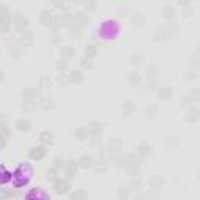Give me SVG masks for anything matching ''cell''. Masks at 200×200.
Segmentation results:
<instances>
[{"label":"cell","mask_w":200,"mask_h":200,"mask_svg":"<svg viewBox=\"0 0 200 200\" xmlns=\"http://www.w3.org/2000/svg\"><path fill=\"white\" fill-rule=\"evenodd\" d=\"M13 24H14V28H16V30L24 31V30H27V27H28V19H25L24 16L17 14V16L13 19Z\"/></svg>","instance_id":"1"},{"label":"cell","mask_w":200,"mask_h":200,"mask_svg":"<svg viewBox=\"0 0 200 200\" xmlns=\"http://www.w3.org/2000/svg\"><path fill=\"white\" fill-rule=\"evenodd\" d=\"M69 188H70V184H69L67 180H61V178L55 180V191H56V194H66L69 191Z\"/></svg>","instance_id":"2"},{"label":"cell","mask_w":200,"mask_h":200,"mask_svg":"<svg viewBox=\"0 0 200 200\" xmlns=\"http://www.w3.org/2000/svg\"><path fill=\"white\" fill-rule=\"evenodd\" d=\"M86 128H88V131H89L92 136H98L100 133H102V130H103L102 124H98V122H95V121L89 122V125H88Z\"/></svg>","instance_id":"3"},{"label":"cell","mask_w":200,"mask_h":200,"mask_svg":"<svg viewBox=\"0 0 200 200\" xmlns=\"http://www.w3.org/2000/svg\"><path fill=\"white\" fill-rule=\"evenodd\" d=\"M149 184H150V188H153V189H160V188L164 184V178L160 177V175H153V177L149 178Z\"/></svg>","instance_id":"4"},{"label":"cell","mask_w":200,"mask_h":200,"mask_svg":"<svg viewBox=\"0 0 200 200\" xmlns=\"http://www.w3.org/2000/svg\"><path fill=\"white\" fill-rule=\"evenodd\" d=\"M64 169H66V174H67V177L70 178V177H74V175L77 174L78 164H77L75 161H67V163H66V166H64Z\"/></svg>","instance_id":"5"},{"label":"cell","mask_w":200,"mask_h":200,"mask_svg":"<svg viewBox=\"0 0 200 200\" xmlns=\"http://www.w3.org/2000/svg\"><path fill=\"white\" fill-rule=\"evenodd\" d=\"M150 152H152V149H150V145L145 144V142L139 144L138 149H136V153H138L139 156H147V155H150Z\"/></svg>","instance_id":"6"},{"label":"cell","mask_w":200,"mask_h":200,"mask_svg":"<svg viewBox=\"0 0 200 200\" xmlns=\"http://www.w3.org/2000/svg\"><path fill=\"white\" fill-rule=\"evenodd\" d=\"M44 155H45V149L44 147H35V149L30 150V156L33 160H41Z\"/></svg>","instance_id":"7"},{"label":"cell","mask_w":200,"mask_h":200,"mask_svg":"<svg viewBox=\"0 0 200 200\" xmlns=\"http://www.w3.org/2000/svg\"><path fill=\"white\" fill-rule=\"evenodd\" d=\"M69 80H70L72 83H81V81H83V75H81L80 70H72V72L69 74Z\"/></svg>","instance_id":"8"},{"label":"cell","mask_w":200,"mask_h":200,"mask_svg":"<svg viewBox=\"0 0 200 200\" xmlns=\"http://www.w3.org/2000/svg\"><path fill=\"white\" fill-rule=\"evenodd\" d=\"M38 95H39V92H38V89H35V88H28V89L24 91V97L28 98V100H35Z\"/></svg>","instance_id":"9"},{"label":"cell","mask_w":200,"mask_h":200,"mask_svg":"<svg viewBox=\"0 0 200 200\" xmlns=\"http://www.w3.org/2000/svg\"><path fill=\"white\" fill-rule=\"evenodd\" d=\"M74 135H75V138H78V139H81V141H83V139H86V138L89 136V131H88V128L80 127V128H77V130H75V133H74Z\"/></svg>","instance_id":"10"},{"label":"cell","mask_w":200,"mask_h":200,"mask_svg":"<svg viewBox=\"0 0 200 200\" xmlns=\"http://www.w3.org/2000/svg\"><path fill=\"white\" fill-rule=\"evenodd\" d=\"M133 24H135L136 27H144V25H145V17H144L141 13H138V14L133 16Z\"/></svg>","instance_id":"11"},{"label":"cell","mask_w":200,"mask_h":200,"mask_svg":"<svg viewBox=\"0 0 200 200\" xmlns=\"http://www.w3.org/2000/svg\"><path fill=\"white\" fill-rule=\"evenodd\" d=\"M19 44H21V47H28V45H31V44H33L31 35H24V36H21Z\"/></svg>","instance_id":"12"},{"label":"cell","mask_w":200,"mask_h":200,"mask_svg":"<svg viewBox=\"0 0 200 200\" xmlns=\"http://www.w3.org/2000/svg\"><path fill=\"white\" fill-rule=\"evenodd\" d=\"M39 139H41V142L42 144H52V141H53V136H52V133H49V131H42L41 133V136H39Z\"/></svg>","instance_id":"13"},{"label":"cell","mask_w":200,"mask_h":200,"mask_svg":"<svg viewBox=\"0 0 200 200\" xmlns=\"http://www.w3.org/2000/svg\"><path fill=\"white\" fill-rule=\"evenodd\" d=\"M92 163H94V160H92L91 156H81V158L78 160V164H80L81 167H92Z\"/></svg>","instance_id":"14"},{"label":"cell","mask_w":200,"mask_h":200,"mask_svg":"<svg viewBox=\"0 0 200 200\" xmlns=\"http://www.w3.org/2000/svg\"><path fill=\"white\" fill-rule=\"evenodd\" d=\"M92 167H94V170H95V172H100V174L107 172V164H105V161H103V160H102V161H98V163H92Z\"/></svg>","instance_id":"15"},{"label":"cell","mask_w":200,"mask_h":200,"mask_svg":"<svg viewBox=\"0 0 200 200\" xmlns=\"http://www.w3.org/2000/svg\"><path fill=\"white\" fill-rule=\"evenodd\" d=\"M22 108H24L25 111L31 113V111H33V110L36 108V102H35V100H28V98H25V102H24Z\"/></svg>","instance_id":"16"},{"label":"cell","mask_w":200,"mask_h":200,"mask_svg":"<svg viewBox=\"0 0 200 200\" xmlns=\"http://www.w3.org/2000/svg\"><path fill=\"white\" fill-rule=\"evenodd\" d=\"M41 22H42L45 27H50V24H52V14H50L49 11H42V14H41Z\"/></svg>","instance_id":"17"},{"label":"cell","mask_w":200,"mask_h":200,"mask_svg":"<svg viewBox=\"0 0 200 200\" xmlns=\"http://www.w3.org/2000/svg\"><path fill=\"white\" fill-rule=\"evenodd\" d=\"M74 50L70 49V47H63L61 49V56H63V60H70V58H74Z\"/></svg>","instance_id":"18"},{"label":"cell","mask_w":200,"mask_h":200,"mask_svg":"<svg viewBox=\"0 0 200 200\" xmlns=\"http://www.w3.org/2000/svg\"><path fill=\"white\" fill-rule=\"evenodd\" d=\"M139 83H141L139 75H138V74H135V72H131V74L128 75V84H130V86H138Z\"/></svg>","instance_id":"19"},{"label":"cell","mask_w":200,"mask_h":200,"mask_svg":"<svg viewBox=\"0 0 200 200\" xmlns=\"http://www.w3.org/2000/svg\"><path fill=\"white\" fill-rule=\"evenodd\" d=\"M170 95H172V89L169 88V86H163L161 89H160V97L161 98H170Z\"/></svg>","instance_id":"20"},{"label":"cell","mask_w":200,"mask_h":200,"mask_svg":"<svg viewBox=\"0 0 200 200\" xmlns=\"http://www.w3.org/2000/svg\"><path fill=\"white\" fill-rule=\"evenodd\" d=\"M88 197V192L84 191V189H78V191H75L74 194H70V198L72 200H78V198H86Z\"/></svg>","instance_id":"21"},{"label":"cell","mask_w":200,"mask_h":200,"mask_svg":"<svg viewBox=\"0 0 200 200\" xmlns=\"http://www.w3.org/2000/svg\"><path fill=\"white\" fill-rule=\"evenodd\" d=\"M39 103H41V107H42L44 110H50V108L53 107V102H52L50 97H42Z\"/></svg>","instance_id":"22"},{"label":"cell","mask_w":200,"mask_h":200,"mask_svg":"<svg viewBox=\"0 0 200 200\" xmlns=\"http://www.w3.org/2000/svg\"><path fill=\"white\" fill-rule=\"evenodd\" d=\"M17 128H19L21 131H28V130H30V122L25 121V119H19V121H17Z\"/></svg>","instance_id":"23"},{"label":"cell","mask_w":200,"mask_h":200,"mask_svg":"<svg viewBox=\"0 0 200 200\" xmlns=\"http://www.w3.org/2000/svg\"><path fill=\"white\" fill-rule=\"evenodd\" d=\"M186 119L191 121V122H195V121L198 119V110H197V108H192V110L186 114Z\"/></svg>","instance_id":"24"},{"label":"cell","mask_w":200,"mask_h":200,"mask_svg":"<svg viewBox=\"0 0 200 200\" xmlns=\"http://www.w3.org/2000/svg\"><path fill=\"white\" fill-rule=\"evenodd\" d=\"M11 174L10 172H7L5 170V167H0V183H7L11 177H10Z\"/></svg>","instance_id":"25"},{"label":"cell","mask_w":200,"mask_h":200,"mask_svg":"<svg viewBox=\"0 0 200 200\" xmlns=\"http://www.w3.org/2000/svg\"><path fill=\"white\" fill-rule=\"evenodd\" d=\"M142 188V183H141V180H131L130 183H128V189H133V191H139Z\"/></svg>","instance_id":"26"},{"label":"cell","mask_w":200,"mask_h":200,"mask_svg":"<svg viewBox=\"0 0 200 200\" xmlns=\"http://www.w3.org/2000/svg\"><path fill=\"white\" fill-rule=\"evenodd\" d=\"M121 145H122V141H121V139H111V141H110V150H111V152H113V150H119Z\"/></svg>","instance_id":"27"},{"label":"cell","mask_w":200,"mask_h":200,"mask_svg":"<svg viewBox=\"0 0 200 200\" xmlns=\"http://www.w3.org/2000/svg\"><path fill=\"white\" fill-rule=\"evenodd\" d=\"M163 14H164V17H167V19H172V17L175 16V10H174L172 7H166V8L163 10Z\"/></svg>","instance_id":"28"},{"label":"cell","mask_w":200,"mask_h":200,"mask_svg":"<svg viewBox=\"0 0 200 200\" xmlns=\"http://www.w3.org/2000/svg\"><path fill=\"white\" fill-rule=\"evenodd\" d=\"M142 63V55L141 53H133L131 55V64L133 66H139Z\"/></svg>","instance_id":"29"},{"label":"cell","mask_w":200,"mask_h":200,"mask_svg":"<svg viewBox=\"0 0 200 200\" xmlns=\"http://www.w3.org/2000/svg\"><path fill=\"white\" fill-rule=\"evenodd\" d=\"M122 108H124L125 114H131V113H135V103H131V102H125Z\"/></svg>","instance_id":"30"},{"label":"cell","mask_w":200,"mask_h":200,"mask_svg":"<svg viewBox=\"0 0 200 200\" xmlns=\"http://www.w3.org/2000/svg\"><path fill=\"white\" fill-rule=\"evenodd\" d=\"M39 86H41V88H50V86H52V80H50L49 77H41Z\"/></svg>","instance_id":"31"},{"label":"cell","mask_w":200,"mask_h":200,"mask_svg":"<svg viewBox=\"0 0 200 200\" xmlns=\"http://www.w3.org/2000/svg\"><path fill=\"white\" fill-rule=\"evenodd\" d=\"M156 113H158V107H155V105L145 107V114L147 116H156Z\"/></svg>","instance_id":"32"},{"label":"cell","mask_w":200,"mask_h":200,"mask_svg":"<svg viewBox=\"0 0 200 200\" xmlns=\"http://www.w3.org/2000/svg\"><path fill=\"white\" fill-rule=\"evenodd\" d=\"M10 53H11V56H14V58H19V56L22 55V50H21V47L14 45V47H10Z\"/></svg>","instance_id":"33"},{"label":"cell","mask_w":200,"mask_h":200,"mask_svg":"<svg viewBox=\"0 0 200 200\" xmlns=\"http://www.w3.org/2000/svg\"><path fill=\"white\" fill-rule=\"evenodd\" d=\"M95 55H97V49H95L94 45H88V47H86V56L92 58V56H95Z\"/></svg>","instance_id":"34"},{"label":"cell","mask_w":200,"mask_h":200,"mask_svg":"<svg viewBox=\"0 0 200 200\" xmlns=\"http://www.w3.org/2000/svg\"><path fill=\"white\" fill-rule=\"evenodd\" d=\"M81 66H83L84 69H91V67H92V60H91L89 56H84V58L81 60Z\"/></svg>","instance_id":"35"},{"label":"cell","mask_w":200,"mask_h":200,"mask_svg":"<svg viewBox=\"0 0 200 200\" xmlns=\"http://www.w3.org/2000/svg\"><path fill=\"white\" fill-rule=\"evenodd\" d=\"M158 67H155V66H152V67H149L147 69V74H149V78L152 77V78H156V75H158Z\"/></svg>","instance_id":"36"},{"label":"cell","mask_w":200,"mask_h":200,"mask_svg":"<svg viewBox=\"0 0 200 200\" xmlns=\"http://www.w3.org/2000/svg\"><path fill=\"white\" fill-rule=\"evenodd\" d=\"M56 69L61 72V70H66L67 69V63H66V60H60L58 63H56Z\"/></svg>","instance_id":"37"},{"label":"cell","mask_w":200,"mask_h":200,"mask_svg":"<svg viewBox=\"0 0 200 200\" xmlns=\"http://www.w3.org/2000/svg\"><path fill=\"white\" fill-rule=\"evenodd\" d=\"M58 81H60L61 84H67V83H70V80H69V75H64V74L58 75Z\"/></svg>","instance_id":"38"},{"label":"cell","mask_w":200,"mask_h":200,"mask_svg":"<svg viewBox=\"0 0 200 200\" xmlns=\"http://www.w3.org/2000/svg\"><path fill=\"white\" fill-rule=\"evenodd\" d=\"M128 197V188H121L119 189V198H127Z\"/></svg>","instance_id":"39"},{"label":"cell","mask_w":200,"mask_h":200,"mask_svg":"<svg viewBox=\"0 0 200 200\" xmlns=\"http://www.w3.org/2000/svg\"><path fill=\"white\" fill-rule=\"evenodd\" d=\"M95 3H97V0H88V2H86V8H88V11H92V10L95 8Z\"/></svg>","instance_id":"40"},{"label":"cell","mask_w":200,"mask_h":200,"mask_svg":"<svg viewBox=\"0 0 200 200\" xmlns=\"http://www.w3.org/2000/svg\"><path fill=\"white\" fill-rule=\"evenodd\" d=\"M113 161H114V166H122V164L125 163V158H124V156H116Z\"/></svg>","instance_id":"41"},{"label":"cell","mask_w":200,"mask_h":200,"mask_svg":"<svg viewBox=\"0 0 200 200\" xmlns=\"http://www.w3.org/2000/svg\"><path fill=\"white\" fill-rule=\"evenodd\" d=\"M8 24H10V21H0V30L7 31L8 30Z\"/></svg>","instance_id":"42"},{"label":"cell","mask_w":200,"mask_h":200,"mask_svg":"<svg viewBox=\"0 0 200 200\" xmlns=\"http://www.w3.org/2000/svg\"><path fill=\"white\" fill-rule=\"evenodd\" d=\"M64 166H66V163H64L61 158H56V160H55V167H64Z\"/></svg>","instance_id":"43"},{"label":"cell","mask_w":200,"mask_h":200,"mask_svg":"<svg viewBox=\"0 0 200 200\" xmlns=\"http://www.w3.org/2000/svg\"><path fill=\"white\" fill-rule=\"evenodd\" d=\"M55 175H56L55 170H47V178L49 180H55Z\"/></svg>","instance_id":"44"},{"label":"cell","mask_w":200,"mask_h":200,"mask_svg":"<svg viewBox=\"0 0 200 200\" xmlns=\"http://www.w3.org/2000/svg\"><path fill=\"white\" fill-rule=\"evenodd\" d=\"M7 121H8V117H7V116H0V124H2V125H3V124H7Z\"/></svg>","instance_id":"45"},{"label":"cell","mask_w":200,"mask_h":200,"mask_svg":"<svg viewBox=\"0 0 200 200\" xmlns=\"http://www.w3.org/2000/svg\"><path fill=\"white\" fill-rule=\"evenodd\" d=\"M2 147H5V138L0 135V149H2Z\"/></svg>","instance_id":"46"},{"label":"cell","mask_w":200,"mask_h":200,"mask_svg":"<svg viewBox=\"0 0 200 200\" xmlns=\"http://www.w3.org/2000/svg\"><path fill=\"white\" fill-rule=\"evenodd\" d=\"M177 2H178L180 5H183V7H184V5H188V3H189V0H177Z\"/></svg>","instance_id":"47"},{"label":"cell","mask_w":200,"mask_h":200,"mask_svg":"<svg viewBox=\"0 0 200 200\" xmlns=\"http://www.w3.org/2000/svg\"><path fill=\"white\" fill-rule=\"evenodd\" d=\"M84 0H75V3H83Z\"/></svg>","instance_id":"48"},{"label":"cell","mask_w":200,"mask_h":200,"mask_svg":"<svg viewBox=\"0 0 200 200\" xmlns=\"http://www.w3.org/2000/svg\"><path fill=\"white\" fill-rule=\"evenodd\" d=\"M2 80H3V74H2V72H0V81H2Z\"/></svg>","instance_id":"49"}]
</instances>
